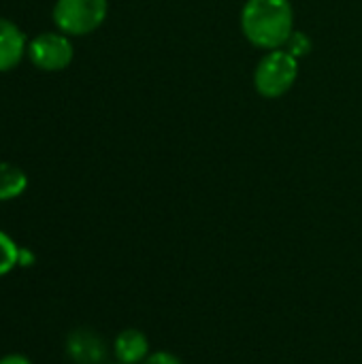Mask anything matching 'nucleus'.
Returning a JSON list of instances; mask_svg holds the SVG:
<instances>
[{
	"instance_id": "nucleus-1",
	"label": "nucleus",
	"mask_w": 362,
	"mask_h": 364,
	"mask_svg": "<svg viewBox=\"0 0 362 364\" xmlns=\"http://www.w3.org/2000/svg\"><path fill=\"white\" fill-rule=\"evenodd\" d=\"M241 32L258 49L286 47L294 32V9L290 0H245L241 9Z\"/></svg>"
},
{
	"instance_id": "nucleus-2",
	"label": "nucleus",
	"mask_w": 362,
	"mask_h": 364,
	"mask_svg": "<svg viewBox=\"0 0 362 364\" xmlns=\"http://www.w3.org/2000/svg\"><path fill=\"white\" fill-rule=\"evenodd\" d=\"M299 77V60L288 49L267 51L254 68V87L262 98H282Z\"/></svg>"
},
{
	"instance_id": "nucleus-3",
	"label": "nucleus",
	"mask_w": 362,
	"mask_h": 364,
	"mask_svg": "<svg viewBox=\"0 0 362 364\" xmlns=\"http://www.w3.org/2000/svg\"><path fill=\"white\" fill-rule=\"evenodd\" d=\"M109 13V0H58L53 23L66 36H85L98 30Z\"/></svg>"
},
{
	"instance_id": "nucleus-4",
	"label": "nucleus",
	"mask_w": 362,
	"mask_h": 364,
	"mask_svg": "<svg viewBox=\"0 0 362 364\" xmlns=\"http://www.w3.org/2000/svg\"><path fill=\"white\" fill-rule=\"evenodd\" d=\"M73 43L62 32H41L28 43L30 62L45 73L64 70L73 62Z\"/></svg>"
},
{
	"instance_id": "nucleus-5",
	"label": "nucleus",
	"mask_w": 362,
	"mask_h": 364,
	"mask_svg": "<svg viewBox=\"0 0 362 364\" xmlns=\"http://www.w3.org/2000/svg\"><path fill=\"white\" fill-rule=\"evenodd\" d=\"M66 354L75 364H105L107 343L92 328H77L66 337Z\"/></svg>"
},
{
	"instance_id": "nucleus-6",
	"label": "nucleus",
	"mask_w": 362,
	"mask_h": 364,
	"mask_svg": "<svg viewBox=\"0 0 362 364\" xmlns=\"http://www.w3.org/2000/svg\"><path fill=\"white\" fill-rule=\"evenodd\" d=\"M28 53L23 32L9 19L0 17V73L15 68Z\"/></svg>"
},
{
	"instance_id": "nucleus-7",
	"label": "nucleus",
	"mask_w": 362,
	"mask_h": 364,
	"mask_svg": "<svg viewBox=\"0 0 362 364\" xmlns=\"http://www.w3.org/2000/svg\"><path fill=\"white\" fill-rule=\"evenodd\" d=\"M151 354L149 339L139 328L122 331L113 341V356L122 364H143V360Z\"/></svg>"
},
{
	"instance_id": "nucleus-8",
	"label": "nucleus",
	"mask_w": 362,
	"mask_h": 364,
	"mask_svg": "<svg viewBox=\"0 0 362 364\" xmlns=\"http://www.w3.org/2000/svg\"><path fill=\"white\" fill-rule=\"evenodd\" d=\"M28 188V175L11 162H0V200H13Z\"/></svg>"
},
{
	"instance_id": "nucleus-9",
	"label": "nucleus",
	"mask_w": 362,
	"mask_h": 364,
	"mask_svg": "<svg viewBox=\"0 0 362 364\" xmlns=\"http://www.w3.org/2000/svg\"><path fill=\"white\" fill-rule=\"evenodd\" d=\"M19 260V245L4 232L0 230V277L9 275Z\"/></svg>"
},
{
	"instance_id": "nucleus-10",
	"label": "nucleus",
	"mask_w": 362,
	"mask_h": 364,
	"mask_svg": "<svg viewBox=\"0 0 362 364\" xmlns=\"http://www.w3.org/2000/svg\"><path fill=\"white\" fill-rule=\"evenodd\" d=\"M312 38L305 34V32H299V30H294L292 32V36L288 38V43H286V47L284 49H288L297 60H301V58H305V55H309L312 53Z\"/></svg>"
},
{
	"instance_id": "nucleus-11",
	"label": "nucleus",
	"mask_w": 362,
	"mask_h": 364,
	"mask_svg": "<svg viewBox=\"0 0 362 364\" xmlns=\"http://www.w3.org/2000/svg\"><path fill=\"white\" fill-rule=\"evenodd\" d=\"M143 364H183L175 354H171V352H151Z\"/></svg>"
},
{
	"instance_id": "nucleus-12",
	"label": "nucleus",
	"mask_w": 362,
	"mask_h": 364,
	"mask_svg": "<svg viewBox=\"0 0 362 364\" xmlns=\"http://www.w3.org/2000/svg\"><path fill=\"white\" fill-rule=\"evenodd\" d=\"M0 364H32V360L23 354H6L0 358Z\"/></svg>"
},
{
	"instance_id": "nucleus-13",
	"label": "nucleus",
	"mask_w": 362,
	"mask_h": 364,
	"mask_svg": "<svg viewBox=\"0 0 362 364\" xmlns=\"http://www.w3.org/2000/svg\"><path fill=\"white\" fill-rule=\"evenodd\" d=\"M34 264V254L30 250H23L19 247V260H17V267H32Z\"/></svg>"
},
{
	"instance_id": "nucleus-14",
	"label": "nucleus",
	"mask_w": 362,
	"mask_h": 364,
	"mask_svg": "<svg viewBox=\"0 0 362 364\" xmlns=\"http://www.w3.org/2000/svg\"><path fill=\"white\" fill-rule=\"evenodd\" d=\"M113 364H122V363H113Z\"/></svg>"
}]
</instances>
